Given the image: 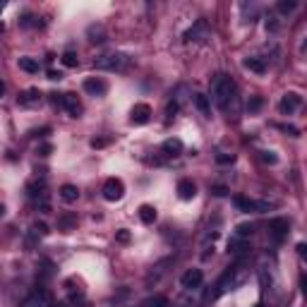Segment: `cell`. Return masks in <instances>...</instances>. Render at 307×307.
Returning a JSON list of instances; mask_svg holds the SVG:
<instances>
[{"instance_id":"obj_1","label":"cell","mask_w":307,"mask_h":307,"mask_svg":"<svg viewBox=\"0 0 307 307\" xmlns=\"http://www.w3.org/2000/svg\"><path fill=\"white\" fill-rule=\"evenodd\" d=\"M211 99H214V103L221 110L235 113L238 110V89H235V82L228 75H223V72L214 75V79H211Z\"/></svg>"},{"instance_id":"obj_2","label":"cell","mask_w":307,"mask_h":307,"mask_svg":"<svg viewBox=\"0 0 307 307\" xmlns=\"http://www.w3.org/2000/svg\"><path fill=\"white\" fill-rule=\"evenodd\" d=\"M247 276H250V271H247L245 264H238V266H233V269H228L223 276H221V281L216 283V291L209 295L211 300H216V298H221V295H226L228 291H235L238 286H243L247 281Z\"/></svg>"},{"instance_id":"obj_3","label":"cell","mask_w":307,"mask_h":307,"mask_svg":"<svg viewBox=\"0 0 307 307\" xmlns=\"http://www.w3.org/2000/svg\"><path fill=\"white\" fill-rule=\"evenodd\" d=\"M132 58L125 55V53H103L94 60L96 70H103V72H125L130 67Z\"/></svg>"},{"instance_id":"obj_4","label":"cell","mask_w":307,"mask_h":307,"mask_svg":"<svg viewBox=\"0 0 307 307\" xmlns=\"http://www.w3.org/2000/svg\"><path fill=\"white\" fill-rule=\"evenodd\" d=\"M233 204L240 209V211H245V214H264V211H269L274 204H269V202H255L250 200V197H243V195H235L233 197Z\"/></svg>"},{"instance_id":"obj_5","label":"cell","mask_w":307,"mask_h":307,"mask_svg":"<svg viewBox=\"0 0 307 307\" xmlns=\"http://www.w3.org/2000/svg\"><path fill=\"white\" fill-rule=\"evenodd\" d=\"M209 36H211V29H209L206 19H197L192 29H187V31H185V36H183V39L187 41V44H192V41H195V44H204V41H206Z\"/></svg>"},{"instance_id":"obj_6","label":"cell","mask_w":307,"mask_h":307,"mask_svg":"<svg viewBox=\"0 0 307 307\" xmlns=\"http://www.w3.org/2000/svg\"><path fill=\"white\" fill-rule=\"evenodd\" d=\"M19 307H55V303H53V295H51V293L44 291V288H39V291L31 293Z\"/></svg>"},{"instance_id":"obj_7","label":"cell","mask_w":307,"mask_h":307,"mask_svg":"<svg viewBox=\"0 0 307 307\" xmlns=\"http://www.w3.org/2000/svg\"><path fill=\"white\" fill-rule=\"evenodd\" d=\"M125 195V185L120 178H108L106 185H103V200L106 202H118L123 200Z\"/></svg>"},{"instance_id":"obj_8","label":"cell","mask_w":307,"mask_h":307,"mask_svg":"<svg viewBox=\"0 0 307 307\" xmlns=\"http://www.w3.org/2000/svg\"><path fill=\"white\" fill-rule=\"evenodd\" d=\"M202 283H204V274H202V269H187L183 276H180V286H183L185 291H197Z\"/></svg>"},{"instance_id":"obj_9","label":"cell","mask_w":307,"mask_h":307,"mask_svg":"<svg viewBox=\"0 0 307 307\" xmlns=\"http://www.w3.org/2000/svg\"><path fill=\"white\" fill-rule=\"evenodd\" d=\"M303 106V96L300 94H295V92H288L283 99H281V103H278V108H281V113L283 115H293L298 108Z\"/></svg>"},{"instance_id":"obj_10","label":"cell","mask_w":307,"mask_h":307,"mask_svg":"<svg viewBox=\"0 0 307 307\" xmlns=\"http://www.w3.org/2000/svg\"><path fill=\"white\" fill-rule=\"evenodd\" d=\"M152 120V106L149 103H135L130 110V123L132 125H147Z\"/></svg>"},{"instance_id":"obj_11","label":"cell","mask_w":307,"mask_h":307,"mask_svg":"<svg viewBox=\"0 0 307 307\" xmlns=\"http://www.w3.org/2000/svg\"><path fill=\"white\" fill-rule=\"evenodd\" d=\"M84 92L89 94V96H106L108 92V84L101 79V77H89V79H84Z\"/></svg>"},{"instance_id":"obj_12","label":"cell","mask_w":307,"mask_h":307,"mask_svg":"<svg viewBox=\"0 0 307 307\" xmlns=\"http://www.w3.org/2000/svg\"><path fill=\"white\" fill-rule=\"evenodd\" d=\"M60 106L72 115V118H79L82 115V103H79V99H77V94H62L60 96Z\"/></svg>"},{"instance_id":"obj_13","label":"cell","mask_w":307,"mask_h":307,"mask_svg":"<svg viewBox=\"0 0 307 307\" xmlns=\"http://www.w3.org/2000/svg\"><path fill=\"white\" fill-rule=\"evenodd\" d=\"M178 197L185 202L195 200V197H197V185L192 183L190 178H183V180L178 183Z\"/></svg>"},{"instance_id":"obj_14","label":"cell","mask_w":307,"mask_h":307,"mask_svg":"<svg viewBox=\"0 0 307 307\" xmlns=\"http://www.w3.org/2000/svg\"><path fill=\"white\" fill-rule=\"evenodd\" d=\"M269 230H271V235H274L276 240H281V238L288 235L291 223H288V218H271V221H269Z\"/></svg>"},{"instance_id":"obj_15","label":"cell","mask_w":307,"mask_h":307,"mask_svg":"<svg viewBox=\"0 0 307 307\" xmlns=\"http://www.w3.org/2000/svg\"><path fill=\"white\" fill-rule=\"evenodd\" d=\"M17 101H19V106H34V103L41 101V92L39 89H27V92H22L17 96Z\"/></svg>"},{"instance_id":"obj_16","label":"cell","mask_w":307,"mask_h":307,"mask_svg":"<svg viewBox=\"0 0 307 307\" xmlns=\"http://www.w3.org/2000/svg\"><path fill=\"white\" fill-rule=\"evenodd\" d=\"M48 233H51V230H48V226L44 223V221H34V223H31V228H29V240H27V243L31 245L36 238H46Z\"/></svg>"},{"instance_id":"obj_17","label":"cell","mask_w":307,"mask_h":307,"mask_svg":"<svg viewBox=\"0 0 307 307\" xmlns=\"http://www.w3.org/2000/svg\"><path fill=\"white\" fill-rule=\"evenodd\" d=\"M195 106L204 118H211V103H209V96L206 94H195Z\"/></svg>"},{"instance_id":"obj_18","label":"cell","mask_w":307,"mask_h":307,"mask_svg":"<svg viewBox=\"0 0 307 307\" xmlns=\"http://www.w3.org/2000/svg\"><path fill=\"white\" fill-rule=\"evenodd\" d=\"M243 67L250 70V72H257V75H264V72H266V62L261 60V58H245V60H243Z\"/></svg>"},{"instance_id":"obj_19","label":"cell","mask_w":307,"mask_h":307,"mask_svg":"<svg viewBox=\"0 0 307 307\" xmlns=\"http://www.w3.org/2000/svg\"><path fill=\"white\" fill-rule=\"evenodd\" d=\"M161 149H163L166 156H178V154L183 152V142L175 139V137H170V139H166V142L161 144Z\"/></svg>"},{"instance_id":"obj_20","label":"cell","mask_w":307,"mask_h":307,"mask_svg":"<svg viewBox=\"0 0 307 307\" xmlns=\"http://www.w3.org/2000/svg\"><path fill=\"white\" fill-rule=\"evenodd\" d=\"M58 195H60V200H62V202H67V204H72V202L79 200V190H77L75 185H62Z\"/></svg>"},{"instance_id":"obj_21","label":"cell","mask_w":307,"mask_h":307,"mask_svg":"<svg viewBox=\"0 0 307 307\" xmlns=\"http://www.w3.org/2000/svg\"><path fill=\"white\" fill-rule=\"evenodd\" d=\"M247 250H250V243H247V240H240V238H230L228 240L230 255H245Z\"/></svg>"},{"instance_id":"obj_22","label":"cell","mask_w":307,"mask_h":307,"mask_svg":"<svg viewBox=\"0 0 307 307\" xmlns=\"http://www.w3.org/2000/svg\"><path fill=\"white\" fill-rule=\"evenodd\" d=\"M139 221L147 223V226H152L154 221H156V209H154L152 204H142L139 206Z\"/></svg>"},{"instance_id":"obj_23","label":"cell","mask_w":307,"mask_h":307,"mask_svg":"<svg viewBox=\"0 0 307 307\" xmlns=\"http://www.w3.org/2000/svg\"><path fill=\"white\" fill-rule=\"evenodd\" d=\"M77 226V216L75 214H62L58 218V230H65V233H70V230Z\"/></svg>"},{"instance_id":"obj_24","label":"cell","mask_w":307,"mask_h":307,"mask_svg":"<svg viewBox=\"0 0 307 307\" xmlns=\"http://www.w3.org/2000/svg\"><path fill=\"white\" fill-rule=\"evenodd\" d=\"M87 34H89V41H92V44H103V41H106V31H103L101 24H94V27H89Z\"/></svg>"},{"instance_id":"obj_25","label":"cell","mask_w":307,"mask_h":307,"mask_svg":"<svg viewBox=\"0 0 307 307\" xmlns=\"http://www.w3.org/2000/svg\"><path fill=\"white\" fill-rule=\"evenodd\" d=\"M19 70H24L29 75H36L39 72V60H34V58H19Z\"/></svg>"},{"instance_id":"obj_26","label":"cell","mask_w":307,"mask_h":307,"mask_svg":"<svg viewBox=\"0 0 307 307\" xmlns=\"http://www.w3.org/2000/svg\"><path fill=\"white\" fill-rule=\"evenodd\" d=\"M252 233H255V226H252V223H240V226H235V233H233V238L247 240V238H250Z\"/></svg>"},{"instance_id":"obj_27","label":"cell","mask_w":307,"mask_h":307,"mask_svg":"<svg viewBox=\"0 0 307 307\" xmlns=\"http://www.w3.org/2000/svg\"><path fill=\"white\" fill-rule=\"evenodd\" d=\"M142 307H170V300L166 295H154V298H149Z\"/></svg>"},{"instance_id":"obj_28","label":"cell","mask_w":307,"mask_h":307,"mask_svg":"<svg viewBox=\"0 0 307 307\" xmlns=\"http://www.w3.org/2000/svg\"><path fill=\"white\" fill-rule=\"evenodd\" d=\"M295 7H298L295 0H278V5H276V10L281 12V15H291Z\"/></svg>"},{"instance_id":"obj_29","label":"cell","mask_w":307,"mask_h":307,"mask_svg":"<svg viewBox=\"0 0 307 307\" xmlns=\"http://www.w3.org/2000/svg\"><path fill=\"white\" fill-rule=\"evenodd\" d=\"M60 60H62V65H65V67H77V65H79V58H77L75 51H65Z\"/></svg>"},{"instance_id":"obj_30","label":"cell","mask_w":307,"mask_h":307,"mask_svg":"<svg viewBox=\"0 0 307 307\" xmlns=\"http://www.w3.org/2000/svg\"><path fill=\"white\" fill-rule=\"evenodd\" d=\"M261 106H264V99H261V96H252V99L247 101V110H250V113H257Z\"/></svg>"},{"instance_id":"obj_31","label":"cell","mask_w":307,"mask_h":307,"mask_svg":"<svg viewBox=\"0 0 307 307\" xmlns=\"http://www.w3.org/2000/svg\"><path fill=\"white\" fill-rule=\"evenodd\" d=\"M233 161H235V154H226V152L216 154V163H221V166H228Z\"/></svg>"},{"instance_id":"obj_32","label":"cell","mask_w":307,"mask_h":307,"mask_svg":"<svg viewBox=\"0 0 307 307\" xmlns=\"http://www.w3.org/2000/svg\"><path fill=\"white\" fill-rule=\"evenodd\" d=\"M259 158L264 161V163H271V166H274V163L278 161V156H276L274 152H261V154H259Z\"/></svg>"},{"instance_id":"obj_33","label":"cell","mask_w":307,"mask_h":307,"mask_svg":"<svg viewBox=\"0 0 307 307\" xmlns=\"http://www.w3.org/2000/svg\"><path fill=\"white\" fill-rule=\"evenodd\" d=\"M36 154H39V156H51V154H53V144H39V147H36Z\"/></svg>"},{"instance_id":"obj_34","label":"cell","mask_w":307,"mask_h":307,"mask_svg":"<svg viewBox=\"0 0 307 307\" xmlns=\"http://www.w3.org/2000/svg\"><path fill=\"white\" fill-rule=\"evenodd\" d=\"M130 238H132V235H130V230H118V233H115V240H118V243H130Z\"/></svg>"},{"instance_id":"obj_35","label":"cell","mask_w":307,"mask_h":307,"mask_svg":"<svg viewBox=\"0 0 307 307\" xmlns=\"http://www.w3.org/2000/svg\"><path fill=\"white\" fill-rule=\"evenodd\" d=\"M178 108H180V103H178V101H170V103H168V108H166V115H168V120H170V118H175Z\"/></svg>"},{"instance_id":"obj_36","label":"cell","mask_w":307,"mask_h":307,"mask_svg":"<svg viewBox=\"0 0 307 307\" xmlns=\"http://www.w3.org/2000/svg\"><path fill=\"white\" fill-rule=\"evenodd\" d=\"M211 192H214L216 197H226V195H228V187H226V185H214Z\"/></svg>"},{"instance_id":"obj_37","label":"cell","mask_w":307,"mask_h":307,"mask_svg":"<svg viewBox=\"0 0 307 307\" xmlns=\"http://www.w3.org/2000/svg\"><path fill=\"white\" fill-rule=\"evenodd\" d=\"M278 127H281V130H283V132H288V135H291V137H298V135H300V130H298V127H295V125H278Z\"/></svg>"},{"instance_id":"obj_38","label":"cell","mask_w":307,"mask_h":307,"mask_svg":"<svg viewBox=\"0 0 307 307\" xmlns=\"http://www.w3.org/2000/svg\"><path fill=\"white\" fill-rule=\"evenodd\" d=\"M89 144H92L94 149H103V147L108 144V139H106V137H94L92 142H89Z\"/></svg>"},{"instance_id":"obj_39","label":"cell","mask_w":307,"mask_h":307,"mask_svg":"<svg viewBox=\"0 0 307 307\" xmlns=\"http://www.w3.org/2000/svg\"><path fill=\"white\" fill-rule=\"evenodd\" d=\"M48 79H51V82H60L62 72H60V70H48Z\"/></svg>"},{"instance_id":"obj_40","label":"cell","mask_w":307,"mask_h":307,"mask_svg":"<svg viewBox=\"0 0 307 307\" xmlns=\"http://www.w3.org/2000/svg\"><path fill=\"white\" fill-rule=\"evenodd\" d=\"M31 135H34V137H46V135H51V127H41V130H34Z\"/></svg>"},{"instance_id":"obj_41","label":"cell","mask_w":307,"mask_h":307,"mask_svg":"<svg viewBox=\"0 0 307 307\" xmlns=\"http://www.w3.org/2000/svg\"><path fill=\"white\" fill-rule=\"evenodd\" d=\"M305 243H300V245H298V255H300V257H305Z\"/></svg>"},{"instance_id":"obj_42","label":"cell","mask_w":307,"mask_h":307,"mask_svg":"<svg viewBox=\"0 0 307 307\" xmlns=\"http://www.w3.org/2000/svg\"><path fill=\"white\" fill-rule=\"evenodd\" d=\"M2 94H5V84L0 82V99H2Z\"/></svg>"},{"instance_id":"obj_43","label":"cell","mask_w":307,"mask_h":307,"mask_svg":"<svg viewBox=\"0 0 307 307\" xmlns=\"http://www.w3.org/2000/svg\"><path fill=\"white\" fill-rule=\"evenodd\" d=\"M5 214V206H2V204H0V216Z\"/></svg>"},{"instance_id":"obj_44","label":"cell","mask_w":307,"mask_h":307,"mask_svg":"<svg viewBox=\"0 0 307 307\" xmlns=\"http://www.w3.org/2000/svg\"><path fill=\"white\" fill-rule=\"evenodd\" d=\"M255 307H261V305H255Z\"/></svg>"}]
</instances>
